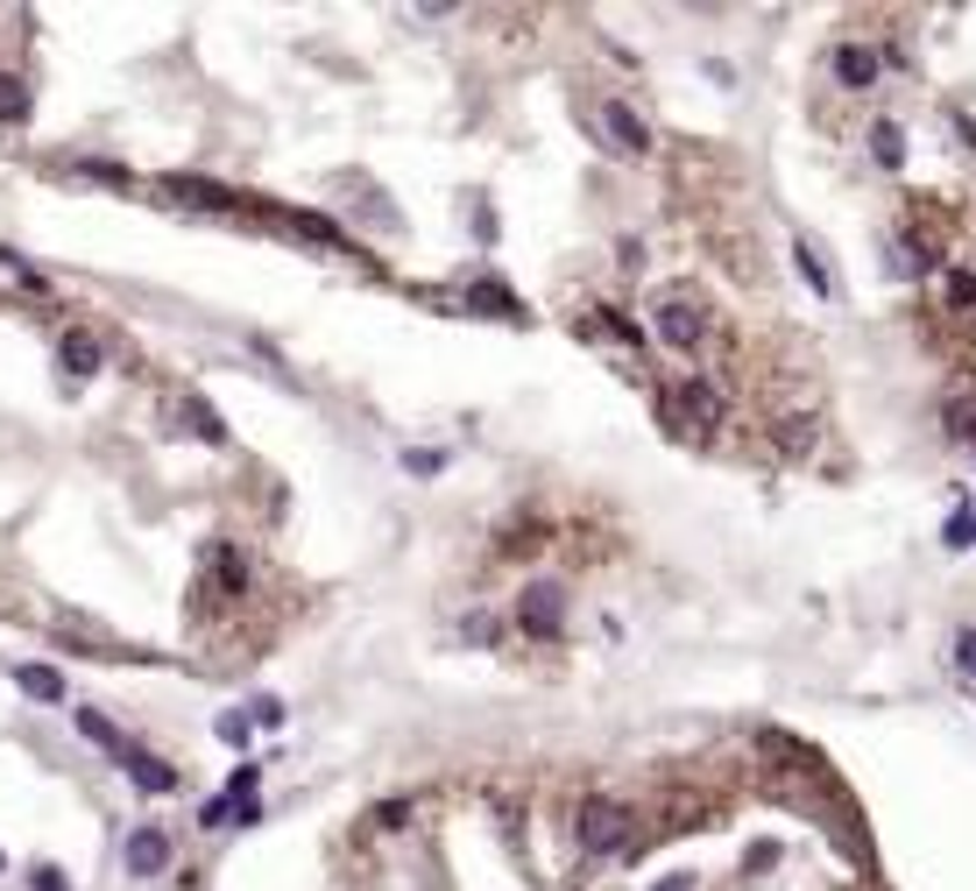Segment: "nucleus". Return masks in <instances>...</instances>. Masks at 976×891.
Segmentation results:
<instances>
[{"label":"nucleus","mask_w":976,"mask_h":891,"mask_svg":"<svg viewBox=\"0 0 976 891\" xmlns=\"http://www.w3.org/2000/svg\"><path fill=\"white\" fill-rule=\"evenodd\" d=\"M368 821H375V828H389V835H397V828L411 821V807H403V799H383V807H368Z\"/></svg>","instance_id":"nucleus-22"},{"label":"nucleus","mask_w":976,"mask_h":891,"mask_svg":"<svg viewBox=\"0 0 976 891\" xmlns=\"http://www.w3.org/2000/svg\"><path fill=\"white\" fill-rule=\"evenodd\" d=\"M651 333L666 340L672 354H701V347H708V319H701L686 297H658L651 305Z\"/></svg>","instance_id":"nucleus-3"},{"label":"nucleus","mask_w":976,"mask_h":891,"mask_svg":"<svg viewBox=\"0 0 976 891\" xmlns=\"http://www.w3.org/2000/svg\"><path fill=\"white\" fill-rule=\"evenodd\" d=\"M446 467V453H432V446H411L403 453V474H439Z\"/></svg>","instance_id":"nucleus-21"},{"label":"nucleus","mask_w":976,"mask_h":891,"mask_svg":"<svg viewBox=\"0 0 976 891\" xmlns=\"http://www.w3.org/2000/svg\"><path fill=\"white\" fill-rule=\"evenodd\" d=\"M57 361H64V375H99V340L85 333V326H71V333L57 340Z\"/></svg>","instance_id":"nucleus-8"},{"label":"nucleus","mask_w":976,"mask_h":891,"mask_svg":"<svg viewBox=\"0 0 976 891\" xmlns=\"http://www.w3.org/2000/svg\"><path fill=\"white\" fill-rule=\"evenodd\" d=\"M220 736H227V743H248V715H220Z\"/></svg>","instance_id":"nucleus-30"},{"label":"nucleus","mask_w":976,"mask_h":891,"mask_svg":"<svg viewBox=\"0 0 976 891\" xmlns=\"http://www.w3.org/2000/svg\"><path fill=\"white\" fill-rule=\"evenodd\" d=\"M955 666L976 679V630H955Z\"/></svg>","instance_id":"nucleus-28"},{"label":"nucleus","mask_w":976,"mask_h":891,"mask_svg":"<svg viewBox=\"0 0 976 891\" xmlns=\"http://www.w3.org/2000/svg\"><path fill=\"white\" fill-rule=\"evenodd\" d=\"M517 623H524V637H538V644L566 637V587L560 581H531L517 595Z\"/></svg>","instance_id":"nucleus-2"},{"label":"nucleus","mask_w":976,"mask_h":891,"mask_svg":"<svg viewBox=\"0 0 976 891\" xmlns=\"http://www.w3.org/2000/svg\"><path fill=\"white\" fill-rule=\"evenodd\" d=\"M630 821H637V813H630L623 799L588 793V799H580V813H574V835H580V849H588V856H615L630 842Z\"/></svg>","instance_id":"nucleus-1"},{"label":"nucleus","mask_w":976,"mask_h":891,"mask_svg":"<svg viewBox=\"0 0 976 891\" xmlns=\"http://www.w3.org/2000/svg\"><path fill=\"white\" fill-rule=\"evenodd\" d=\"M71 722H79V736H85V743H99V750H114V758H128V736L121 729H114V722L107 715H93V707H71Z\"/></svg>","instance_id":"nucleus-11"},{"label":"nucleus","mask_w":976,"mask_h":891,"mask_svg":"<svg viewBox=\"0 0 976 891\" xmlns=\"http://www.w3.org/2000/svg\"><path fill=\"white\" fill-rule=\"evenodd\" d=\"M121 864H128V878H163L170 870V835L163 828H134L121 842Z\"/></svg>","instance_id":"nucleus-4"},{"label":"nucleus","mask_w":976,"mask_h":891,"mask_svg":"<svg viewBox=\"0 0 976 891\" xmlns=\"http://www.w3.org/2000/svg\"><path fill=\"white\" fill-rule=\"evenodd\" d=\"M36 114V93H28L22 71H0V128H22V120Z\"/></svg>","instance_id":"nucleus-10"},{"label":"nucleus","mask_w":976,"mask_h":891,"mask_svg":"<svg viewBox=\"0 0 976 891\" xmlns=\"http://www.w3.org/2000/svg\"><path fill=\"white\" fill-rule=\"evenodd\" d=\"M213 566H220V581H227V595H248V559L234 546H213Z\"/></svg>","instance_id":"nucleus-18"},{"label":"nucleus","mask_w":976,"mask_h":891,"mask_svg":"<svg viewBox=\"0 0 976 891\" xmlns=\"http://www.w3.org/2000/svg\"><path fill=\"white\" fill-rule=\"evenodd\" d=\"M672 403H686V411H694V425H722V397H715L708 383H686Z\"/></svg>","instance_id":"nucleus-14"},{"label":"nucleus","mask_w":976,"mask_h":891,"mask_svg":"<svg viewBox=\"0 0 976 891\" xmlns=\"http://www.w3.org/2000/svg\"><path fill=\"white\" fill-rule=\"evenodd\" d=\"M14 687H22L28 693V701H64V672H57V666H14Z\"/></svg>","instance_id":"nucleus-12"},{"label":"nucleus","mask_w":976,"mask_h":891,"mask_svg":"<svg viewBox=\"0 0 976 891\" xmlns=\"http://www.w3.org/2000/svg\"><path fill=\"white\" fill-rule=\"evenodd\" d=\"M870 156H878L884 171H898V163H906V128H898V120H878V128H870Z\"/></svg>","instance_id":"nucleus-13"},{"label":"nucleus","mask_w":976,"mask_h":891,"mask_svg":"<svg viewBox=\"0 0 976 891\" xmlns=\"http://www.w3.org/2000/svg\"><path fill=\"white\" fill-rule=\"evenodd\" d=\"M248 722H262V729H283V701H269V693H262V701H248Z\"/></svg>","instance_id":"nucleus-25"},{"label":"nucleus","mask_w":976,"mask_h":891,"mask_svg":"<svg viewBox=\"0 0 976 891\" xmlns=\"http://www.w3.org/2000/svg\"><path fill=\"white\" fill-rule=\"evenodd\" d=\"M602 128L615 134L623 156H644V149H651V128H644V114L630 107V99H602Z\"/></svg>","instance_id":"nucleus-6"},{"label":"nucleus","mask_w":976,"mask_h":891,"mask_svg":"<svg viewBox=\"0 0 976 891\" xmlns=\"http://www.w3.org/2000/svg\"><path fill=\"white\" fill-rule=\"evenodd\" d=\"M651 891H694V878L680 870V878H666V884H651Z\"/></svg>","instance_id":"nucleus-31"},{"label":"nucleus","mask_w":976,"mask_h":891,"mask_svg":"<svg viewBox=\"0 0 976 891\" xmlns=\"http://www.w3.org/2000/svg\"><path fill=\"white\" fill-rule=\"evenodd\" d=\"M468 305H474V312H495V319H524V305L503 291V283H474V291H468Z\"/></svg>","instance_id":"nucleus-16"},{"label":"nucleus","mask_w":976,"mask_h":891,"mask_svg":"<svg viewBox=\"0 0 976 891\" xmlns=\"http://www.w3.org/2000/svg\"><path fill=\"white\" fill-rule=\"evenodd\" d=\"M792 269H800V277H807V291H814V297H835V277H828V269L814 262V248H792Z\"/></svg>","instance_id":"nucleus-19"},{"label":"nucleus","mask_w":976,"mask_h":891,"mask_svg":"<svg viewBox=\"0 0 976 891\" xmlns=\"http://www.w3.org/2000/svg\"><path fill=\"white\" fill-rule=\"evenodd\" d=\"M28 884H36V891H71V884H64V870H57V864H36V870H28Z\"/></svg>","instance_id":"nucleus-27"},{"label":"nucleus","mask_w":976,"mask_h":891,"mask_svg":"<svg viewBox=\"0 0 976 891\" xmlns=\"http://www.w3.org/2000/svg\"><path fill=\"white\" fill-rule=\"evenodd\" d=\"M255 778H262V764H234V778H227V799H255Z\"/></svg>","instance_id":"nucleus-24"},{"label":"nucleus","mask_w":976,"mask_h":891,"mask_svg":"<svg viewBox=\"0 0 976 891\" xmlns=\"http://www.w3.org/2000/svg\"><path fill=\"white\" fill-rule=\"evenodd\" d=\"M949 297H955V305H976V277H969V269H949Z\"/></svg>","instance_id":"nucleus-26"},{"label":"nucleus","mask_w":976,"mask_h":891,"mask_svg":"<svg viewBox=\"0 0 976 891\" xmlns=\"http://www.w3.org/2000/svg\"><path fill=\"white\" fill-rule=\"evenodd\" d=\"M291 226H297V234H311V241H333V248H340V226L319 220V213H291Z\"/></svg>","instance_id":"nucleus-20"},{"label":"nucleus","mask_w":976,"mask_h":891,"mask_svg":"<svg viewBox=\"0 0 976 891\" xmlns=\"http://www.w3.org/2000/svg\"><path fill=\"white\" fill-rule=\"evenodd\" d=\"M121 772H128V785H134V793H149V799L177 793V764L149 758V750H128V758H121Z\"/></svg>","instance_id":"nucleus-7"},{"label":"nucleus","mask_w":976,"mask_h":891,"mask_svg":"<svg viewBox=\"0 0 976 891\" xmlns=\"http://www.w3.org/2000/svg\"><path fill=\"white\" fill-rule=\"evenodd\" d=\"M163 191H177L185 206H213V213H227V206H234V191L213 185V177H163Z\"/></svg>","instance_id":"nucleus-9"},{"label":"nucleus","mask_w":976,"mask_h":891,"mask_svg":"<svg viewBox=\"0 0 976 891\" xmlns=\"http://www.w3.org/2000/svg\"><path fill=\"white\" fill-rule=\"evenodd\" d=\"M460 637H468V644H489V652H495V644H503V616L468 609V616H460Z\"/></svg>","instance_id":"nucleus-17"},{"label":"nucleus","mask_w":976,"mask_h":891,"mask_svg":"<svg viewBox=\"0 0 976 891\" xmlns=\"http://www.w3.org/2000/svg\"><path fill=\"white\" fill-rule=\"evenodd\" d=\"M185 432H191V439H205V446H227V425H220L213 403H185Z\"/></svg>","instance_id":"nucleus-15"},{"label":"nucleus","mask_w":976,"mask_h":891,"mask_svg":"<svg viewBox=\"0 0 976 891\" xmlns=\"http://www.w3.org/2000/svg\"><path fill=\"white\" fill-rule=\"evenodd\" d=\"M828 65H835V79H843L849 93H870V85L884 79V57L870 50V43H835V57H828Z\"/></svg>","instance_id":"nucleus-5"},{"label":"nucleus","mask_w":976,"mask_h":891,"mask_svg":"<svg viewBox=\"0 0 976 891\" xmlns=\"http://www.w3.org/2000/svg\"><path fill=\"white\" fill-rule=\"evenodd\" d=\"M199 821H205V828H234V799H227V793H213V799L199 807Z\"/></svg>","instance_id":"nucleus-23"},{"label":"nucleus","mask_w":976,"mask_h":891,"mask_svg":"<svg viewBox=\"0 0 976 891\" xmlns=\"http://www.w3.org/2000/svg\"><path fill=\"white\" fill-rule=\"evenodd\" d=\"M262 821V799H234V828H255Z\"/></svg>","instance_id":"nucleus-29"}]
</instances>
